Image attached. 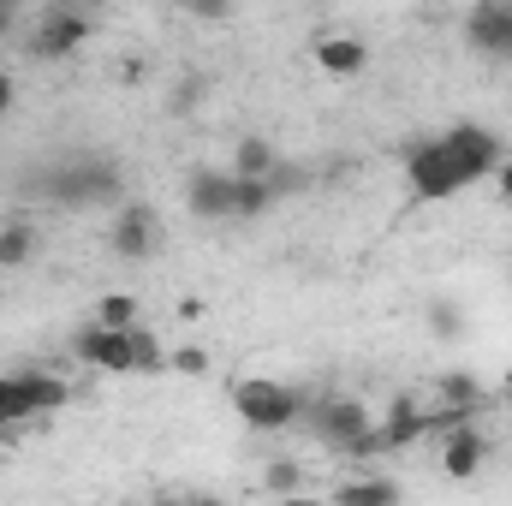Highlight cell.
<instances>
[{
	"label": "cell",
	"instance_id": "6",
	"mask_svg": "<svg viewBox=\"0 0 512 506\" xmlns=\"http://www.w3.org/2000/svg\"><path fill=\"white\" fill-rule=\"evenodd\" d=\"M90 30H96V18H90L84 6H48V12L36 18V30L24 36V54H30V60H66L72 48L90 42Z\"/></svg>",
	"mask_w": 512,
	"mask_h": 506
},
{
	"label": "cell",
	"instance_id": "15",
	"mask_svg": "<svg viewBox=\"0 0 512 506\" xmlns=\"http://www.w3.org/2000/svg\"><path fill=\"white\" fill-rule=\"evenodd\" d=\"M334 506H399V483H393V477H376V471L346 477V483L334 489Z\"/></svg>",
	"mask_w": 512,
	"mask_h": 506
},
{
	"label": "cell",
	"instance_id": "18",
	"mask_svg": "<svg viewBox=\"0 0 512 506\" xmlns=\"http://www.w3.org/2000/svg\"><path fill=\"white\" fill-rule=\"evenodd\" d=\"M36 256V227H0V268H24Z\"/></svg>",
	"mask_w": 512,
	"mask_h": 506
},
{
	"label": "cell",
	"instance_id": "22",
	"mask_svg": "<svg viewBox=\"0 0 512 506\" xmlns=\"http://www.w3.org/2000/svg\"><path fill=\"white\" fill-rule=\"evenodd\" d=\"M167 370H179V376H209V352H203V346H179V352H167Z\"/></svg>",
	"mask_w": 512,
	"mask_h": 506
},
{
	"label": "cell",
	"instance_id": "27",
	"mask_svg": "<svg viewBox=\"0 0 512 506\" xmlns=\"http://www.w3.org/2000/svg\"><path fill=\"white\" fill-rule=\"evenodd\" d=\"M185 506H233L227 495H185Z\"/></svg>",
	"mask_w": 512,
	"mask_h": 506
},
{
	"label": "cell",
	"instance_id": "16",
	"mask_svg": "<svg viewBox=\"0 0 512 506\" xmlns=\"http://www.w3.org/2000/svg\"><path fill=\"white\" fill-rule=\"evenodd\" d=\"M274 167H280V155H274L268 137H245L239 155H233V179H268Z\"/></svg>",
	"mask_w": 512,
	"mask_h": 506
},
{
	"label": "cell",
	"instance_id": "31",
	"mask_svg": "<svg viewBox=\"0 0 512 506\" xmlns=\"http://www.w3.org/2000/svg\"><path fill=\"white\" fill-rule=\"evenodd\" d=\"M6 429H12V423H6V417H0V441H6Z\"/></svg>",
	"mask_w": 512,
	"mask_h": 506
},
{
	"label": "cell",
	"instance_id": "14",
	"mask_svg": "<svg viewBox=\"0 0 512 506\" xmlns=\"http://www.w3.org/2000/svg\"><path fill=\"white\" fill-rule=\"evenodd\" d=\"M435 393H441V411H453V417H465V423H471V417H477V405L489 399V393H483V381L471 376V370H447V376L435 381Z\"/></svg>",
	"mask_w": 512,
	"mask_h": 506
},
{
	"label": "cell",
	"instance_id": "8",
	"mask_svg": "<svg viewBox=\"0 0 512 506\" xmlns=\"http://www.w3.org/2000/svg\"><path fill=\"white\" fill-rule=\"evenodd\" d=\"M72 358L78 364H90V370H102V376H131L137 364H131V328H102V322H84L78 334H72Z\"/></svg>",
	"mask_w": 512,
	"mask_h": 506
},
{
	"label": "cell",
	"instance_id": "3",
	"mask_svg": "<svg viewBox=\"0 0 512 506\" xmlns=\"http://www.w3.org/2000/svg\"><path fill=\"white\" fill-rule=\"evenodd\" d=\"M48 197L66 209H90V203H120L126 197V173L108 155H72L48 173Z\"/></svg>",
	"mask_w": 512,
	"mask_h": 506
},
{
	"label": "cell",
	"instance_id": "4",
	"mask_svg": "<svg viewBox=\"0 0 512 506\" xmlns=\"http://www.w3.org/2000/svg\"><path fill=\"white\" fill-rule=\"evenodd\" d=\"M233 411L251 423L256 435H274V429H292V423L310 411V399H304L298 387H286V381L245 376V381H233Z\"/></svg>",
	"mask_w": 512,
	"mask_h": 506
},
{
	"label": "cell",
	"instance_id": "19",
	"mask_svg": "<svg viewBox=\"0 0 512 506\" xmlns=\"http://www.w3.org/2000/svg\"><path fill=\"white\" fill-rule=\"evenodd\" d=\"M96 322H102V328H120V334H126V328H137V298H126V292H108V298L96 304Z\"/></svg>",
	"mask_w": 512,
	"mask_h": 506
},
{
	"label": "cell",
	"instance_id": "24",
	"mask_svg": "<svg viewBox=\"0 0 512 506\" xmlns=\"http://www.w3.org/2000/svg\"><path fill=\"white\" fill-rule=\"evenodd\" d=\"M495 197H501V203H512V155L495 167Z\"/></svg>",
	"mask_w": 512,
	"mask_h": 506
},
{
	"label": "cell",
	"instance_id": "1",
	"mask_svg": "<svg viewBox=\"0 0 512 506\" xmlns=\"http://www.w3.org/2000/svg\"><path fill=\"white\" fill-rule=\"evenodd\" d=\"M501 161H507V149L495 131L477 126V120H459L441 137H417L405 149V191L417 203H447V197L471 191L477 179H489Z\"/></svg>",
	"mask_w": 512,
	"mask_h": 506
},
{
	"label": "cell",
	"instance_id": "25",
	"mask_svg": "<svg viewBox=\"0 0 512 506\" xmlns=\"http://www.w3.org/2000/svg\"><path fill=\"white\" fill-rule=\"evenodd\" d=\"M12 102H18V84H12V78L0 72V114H12Z\"/></svg>",
	"mask_w": 512,
	"mask_h": 506
},
{
	"label": "cell",
	"instance_id": "30",
	"mask_svg": "<svg viewBox=\"0 0 512 506\" xmlns=\"http://www.w3.org/2000/svg\"><path fill=\"white\" fill-rule=\"evenodd\" d=\"M501 399H507V405H512V370H507V381H501Z\"/></svg>",
	"mask_w": 512,
	"mask_h": 506
},
{
	"label": "cell",
	"instance_id": "13",
	"mask_svg": "<svg viewBox=\"0 0 512 506\" xmlns=\"http://www.w3.org/2000/svg\"><path fill=\"white\" fill-rule=\"evenodd\" d=\"M376 429H382V447H411V441L429 435V411H423L417 399H393Z\"/></svg>",
	"mask_w": 512,
	"mask_h": 506
},
{
	"label": "cell",
	"instance_id": "21",
	"mask_svg": "<svg viewBox=\"0 0 512 506\" xmlns=\"http://www.w3.org/2000/svg\"><path fill=\"white\" fill-rule=\"evenodd\" d=\"M274 209V191H268V179H239V215L251 221V215H268Z\"/></svg>",
	"mask_w": 512,
	"mask_h": 506
},
{
	"label": "cell",
	"instance_id": "9",
	"mask_svg": "<svg viewBox=\"0 0 512 506\" xmlns=\"http://www.w3.org/2000/svg\"><path fill=\"white\" fill-rule=\"evenodd\" d=\"M465 42L489 60H512V0H477L465 12Z\"/></svg>",
	"mask_w": 512,
	"mask_h": 506
},
{
	"label": "cell",
	"instance_id": "23",
	"mask_svg": "<svg viewBox=\"0 0 512 506\" xmlns=\"http://www.w3.org/2000/svg\"><path fill=\"white\" fill-rule=\"evenodd\" d=\"M429 316H435V328H441V340H459V310H453V304H435Z\"/></svg>",
	"mask_w": 512,
	"mask_h": 506
},
{
	"label": "cell",
	"instance_id": "2",
	"mask_svg": "<svg viewBox=\"0 0 512 506\" xmlns=\"http://www.w3.org/2000/svg\"><path fill=\"white\" fill-rule=\"evenodd\" d=\"M304 423H310V435H316L322 447H334V453H352V459L387 453L370 405H358V399H316V405L304 411Z\"/></svg>",
	"mask_w": 512,
	"mask_h": 506
},
{
	"label": "cell",
	"instance_id": "11",
	"mask_svg": "<svg viewBox=\"0 0 512 506\" xmlns=\"http://www.w3.org/2000/svg\"><path fill=\"white\" fill-rule=\"evenodd\" d=\"M483 459H489V435H483V429H471V423H465V429H453V435H447V447H441V471H447L453 483H471V477L483 471Z\"/></svg>",
	"mask_w": 512,
	"mask_h": 506
},
{
	"label": "cell",
	"instance_id": "29",
	"mask_svg": "<svg viewBox=\"0 0 512 506\" xmlns=\"http://www.w3.org/2000/svg\"><path fill=\"white\" fill-rule=\"evenodd\" d=\"M149 506H185V495H155Z\"/></svg>",
	"mask_w": 512,
	"mask_h": 506
},
{
	"label": "cell",
	"instance_id": "7",
	"mask_svg": "<svg viewBox=\"0 0 512 506\" xmlns=\"http://www.w3.org/2000/svg\"><path fill=\"white\" fill-rule=\"evenodd\" d=\"M108 251L120 262H149L161 251V221L149 203H120L114 209V227H108Z\"/></svg>",
	"mask_w": 512,
	"mask_h": 506
},
{
	"label": "cell",
	"instance_id": "17",
	"mask_svg": "<svg viewBox=\"0 0 512 506\" xmlns=\"http://www.w3.org/2000/svg\"><path fill=\"white\" fill-rule=\"evenodd\" d=\"M131 364H137L131 376H161V370H167V352H161V340H155L143 322L131 328Z\"/></svg>",
	"mask_w": 512,
	"mask_h": 506
},
{
	"label": "cell",
	"instance_id": "26",
	"mask_svg": "<svg viewBox=\"0 0 512 506\" xmlns=\"http://www.w3.org/2000/svg\"><path fill=\"white\" fill-rule=\"evenodd\" d=\"M12 24H18V6H12V0H0V36H12Z\"/></svg>",
	"mask_w": 512,
	"mask_h": 506
},
{
	"label": "cell",
	"instance_id": "5",
	"mask_svg": "<svg viewBox=\"0 0 512 506\" xmlns=\"http://www.w3.org/2000/svg\"><path fill=\"white\" fill-rule=\"evenodd\" d=\"M66 393H72V387L60 376H48V370H6V376H0V417L18 429V423H30V417L60 411Z\"/></svg>",
	"mask_w": 512,
	"mask_h": 506
},
{
	"label": "cell",
	"instance_id": "28",
	"mask_svg": "<svg viewBox=\"0 0 512 506\" xmlns=\"http://www.w3.org/2000/svg\"><path fill=\"white\" fill-rule=\"evenodd\" d=\"M274 506H322L316 495H286V501H274Z\"/></svg>",
	"mask_w": 512,
	"mask_h": 506
},
{
	"label": "cell",
	"instance_id": "20",
	"mask_svg": "<svg viewBox=\"0 0 512 506\" xmlns=\"http://www.w3.org/2000/svg\"><path fill=\"white\" fill-rule=\"evenodd\" d=\"M262 483H268L280 501H286V495H304V465H298V459H274V465L262 471Z\"/></svg>",
	"mask_w": 512,
	"mask_h": 506
},
{
	"label": "cell",
	"instance_id": "10",
	"mask_svg": "<svg viewBox=\"0 0 512 506\" xmlns=\"http://www.w3.org/2000/svg\"><path fill=\"white\" fill-rule=\"evenodd\" d=\"M185 203H191L197 221H233V215H239V179L203 167V173L185 179Z\"/></svg>",
	"mask_w": 512,
	"mask_h": 506
},
{
	"label": "cell",
	"instance_id": "12",
	"mask_svg": "<svg viewBox=\"0 0 512 506\" xmlns=\"http://www.w3.org/2000/svg\"><path fill=\"white\" fill-rule=\"evenodd\" d=\"M310 54H316V66H322L328 78H358V72L370 66V42H364V36H322Z\"/></svg>",
	"mask_w": 512,
	"mask_h": 506
}]
</instances>
